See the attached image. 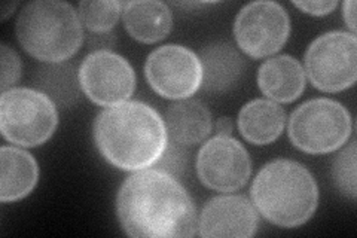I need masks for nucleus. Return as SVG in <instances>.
<instances>
[{
	"label": "nucleus",
	"mask_w": 357,
	"mask_h": 238,
	"mask_svg": "<svg viewBox=\"0 0 357 238\" xmlns=\"http://www.w3.org/2000/svg\"><path fill=\"white\" fill-rule=\"evenodd\" d=\"M122 230L136 238H188L198 231L194 200L177 177L160 168L127 177L116 197Z\"/></svg>",
	"instance_id": "f257e3e1"
},
{
	"label": "nucleus",
	"mask_w": 357,
	"mask_h": 238,
	"mask_svg": "<svg viewBox=\"0 0 357 238\" xmlns=\"http://www.w3.org/2000/svg\"><path fill=\"white\" fill-rule=\"evenodd\" d=\"M93 135L105 160L127 172H140L155 165L170 142L160 113L137 100L122 101L100 112Z\"/></svg>",
	"instance_id": "f03ea898"
},
{
	"label": "nucleus",
	"mask_w": 357,
	"mask_h": 238,
	"mask_svg": "<svg viewBox=\"0 0 357 238\" xmlns=\"http://www.w3.org/2000/svg\"><path fill=\"white\" fill-rule=\"evenodd\" d=\"M252 202L268 222L280 228H296L316 213L319 186L305 165L292 160H274L255 177Z\"/></svg>",
	"instance_id": "7ed1b4c3"
},
{
	"label": "nucleus",
	"mask_w": 357,
	"mask_h": 238,
	"mask_svg": "<svg viewBox=\"0 0 357 238\" xmlns=\"http://www.w3.org/2000/svg\"><path fill=\"white\" fill-rule=\"evenodd\" d=\"M17 38L36 60L64 63L79 51L84 29L75 8L60 0L27 3L17 20Z\"/></svg>",
	"instance_id": "20e7f679"
},
{
	"label": "nucleus",
	"mask_w": 357,
	"mask_h": 238,
	"mask_svg": "<svg viewBox=\"0 0 357 238\" xmlns=\"http://www.w3.org/2000/svg\"><path fill=\"white\" fill-rule=\"evenodd\" d=\"M57 126V106L39 89L10 88L2 93L0 130L8 142L36 147L52 137Z\"/></svg>",
	"instance_id": "39448f33"
},
{
	"label": "nucleus",
	"mask_w": 357,
	"mask_h": 238,
	"mask_svg": "<svg viewBox=\"0 0 357 238\" xmlns=\"http://www.w3.org/2000/svg\"><path fill=\"white\" fill-rule=\"evenodd\" d=\"M347 107L332 98H312L294 110L289 119V139L298 149L312 155L340 149L351 135Z\"/></svg>",
	"instance_id": "423d86ee"
},
{
	"label": "nucleus",
	"mask_w": 357,
	"mask_h": 238,
	"mask_svg": "<svg viewBox=\"0 0 357 238\" xmlns=\"http://www.w3.org/2000/svg\"><path fill=\"white\" fill-rule=\"evenodd\" d=\"M305 75L320 91L340 93L357 79V39L347 31L319 36L305 52Z\"/></svg>",
	"instance_id": "0eeeda50"
},
{
	"label": "nucleus",
	"mask_w": 357,
	"mask_h": 238,
	"mask_svg": "<svg viewBox=\"0 0 357 238\" xmlns=\"http://www.w3.org/2000/svg\"><path fill=\"white\" fill-rule=\"evenodd\" d=\"M144 75L161 97L183 100L195 94L203 84V64L192 50L170 43L149 54Z\"/></svg>",
	"instance_id": "6e6552de"
},
{
	"label": "nucleus",
	"mask_w": 357,
	"mask_h": 238,
	"mask_svg": "<svg viewBox=\"0 0 357 238\" xmlns=\"http://www.w3.org/2000/svg\"><path fill=\"white\" fill-rule=\"evenodd\" d=\"M290 33V18L277 2L259 0L245 5L234 22V36L243 52L264 59L280 51Z\"/></svg>",
	"instance_id": "1a4fd4ad"
},
{
	"label": "nucleus",
	"mask_w": 357,
	"mask_h": 238,
	"mask_svg": "<svg viewBox=\"0 0 357 238\" xmlns=\"http://www.w3.org/2000/svg\"><path fill=\"white\" fill-rule=\"evenodd\" d=\"M77 76L85 96L98 106L109 107L127 101L136 89L132 66L124 57L109 50L88 54Z\"/></svg>",
	"instance_id": "9d476101"
},
{
	"label": "nucleus",
	"mask_w": 357,
	"mask_h": 238,
	"mask_svg": "<svg viewBox=\"0 0 357 238\" xmlns=\"http://www.w3.org/2000/svg\"><path fill=\"white\" fill-rule=\"evenodd\" d=\"M201 184L219 192L241 189L252 174L250 155L231 135H215L201 147L197 156Z\"/></svg>",
	"instance_id": "9b49d317"
},
{
	"label": "nucleus",
	"mask_w": 357,
	"mask_h": 238,
	"mask_svg": "<svg viewBox=\"0 0 357 238\" xmlns=\"http://www.w3.org/2000/svg\"><path fill=\"white\" fill-rule=\"evenodd\" d=\"M259 213L244 195H222L211 198L198 218V234L204 238L256 235Z\"/></svg>",
	"instance_id": "f8f14e48"
},
{
	"label": "nucleus",
	"mask_w": 357,
	"mask_h": 238,
	"mask_svg": "<svg viewBox=\"0 0 357 238\" xmlns=\"http://www.w3.org/2000/svg\"><path fill=\"white\" fill-rule=\"evenodd\" d=\"M258 85L275 103H292L304 93L305 70L292 55L271 57L259 67Z\"/></svg>",
	"instance_id": "ddd939ff"
},
{
	"label": "nucleus",
	"mask_w": 357,
	"mask_h": 238,
	"mask_svg": "<svg viewBox=\"0 0 357 238\" xmlns=\"http://www.w3.org/2000/svg\"><path fill=\"white\" fill-rule=\"evenodd\" d=\"M203 64V88L210 93H225L236 87L244 75L245 61L227 42H215L199 51Z\"/></svg>",
	"instance_id": "4468645a"
},
{
	"label": "nucleus",
	"mask_w": 357,
	"mask_h": 238,
	"mask_svg": "<svg viewBox=\"0 0 357 238\" xmlns=\"http://www.w3.org/2000/svg\"><path fill=\"white\" fill-rule=\"evenodd\" d=\"M39 165L30 152L14 146L0 149V201L15 202L36 188Z\"/></svg>",
	"instance_id": "2eb2a0df"
},
{
	"label": "nucleus",
	"mask_w": 357,
	"mask_h": 238,
	"mask_svg": "<svg viewBox=\"0 0 357 238\" xmlns=\"http://www.w3.org/2000/svg\"><path fill=\"white\" fill-rule=\"evenodd\" d=\"M122 20L130 36L142 43H155L165 39L173 27L170 6L158 0L126 2Z\"/></svg>",
	"instance_id": "dca6fc26"
},
{
	"label": "nucleus",
	"mask_w": 357,
	"mask_h": 238,
	"mask_svg": "<svg viewBox=\"0 0 357 238\" xmlns=\"http://www.w3.org/2000/svg\"><path fill=\"white\" fill-rule=\"evenodd\" d=\"M286 126L284 109L273 100L255 98L238 113V130L253 144H270L280 137Z\"/></svg>",
	"instance_id": "f3484780"
},
{
	"label": "nucleus",
	"mask_w": 357,
	"mask_h": 238,
	"mask_svg": "<svg viewBox=\"0 0 357 238\" xmlns=\"http://www.w3.org/2000/svg\"><path fill=\"white\" fill-rule=\"evenodd\" d=\"M167 130L178 144H198L208 137L213 119L207 106L199 100H177L167 110Z\"/></svg>",
	"instance_id": "a211bd4d"
},
{
	"label": "nucleus",
	"mask_w": 357,
	"mask_h": 238,
	"mask_svg": "<svg viewBox=\"0 0 357 238\" xmlns=\"http://www.w3.org/2000/svg\"><path fill=\"white\" fill-rule=\"evenodd\" d=\"M51 66L40 70L38 84L42 93L50 96L55 103L61 106H70L79 96L77 93V82L79 76H76L73 67L61 63H50Z\"/></svg>",
	"instance_id": "6ab92c4d"
},
{
	"label": "nucleus",
	"mask_w": 357,
	"mask_h": 238,
	"mask_svg": "<svg viewBox=\"0 0 357 238\" xmlns=\"http://www.w3.org/2000/svg\"><path fill=\"white\" fill-rule=\"evenodd\" d=\"M124 3L116 0H96V2H81L79 14L82 26H85L93 35H106L115 27Z\"/></svg>",
	"instance_id": "aec40b11"
},
{
	"label": "nucleus",
	"mask_w": 357,
	"mask_h": 238,
	"mask_svg": "<svg viewBox=\"0 0 357 238\" xmlns=\"http://www.w3.org/2000/svg\"><path fill=\"white\" fill-rule=\"evenodd\" d=\"M356 142L351 140L335 158L332 167L333 182L345 197L356 200Z\"/></svg>",
	"instance_id": "412c9836"
},
{
	"label": "nucleus",
	"mask_w": 357,
	"mask_h": 238,
	"mask_svg": "<svg viewBox=\"0 0 357 238\" xmlns=\"http://www.w3.org/2000/svg\"><path fill=\"white\" fill-rule=\"evenodd\" d=\"M0 63H2V81H0V88H2V93H5L8 89L14 88V85L18 82L22 67L20 55L5 43L0 47Z\"/></svg>",
	"instance_id": "4be33fe9"
},
{
	"label": "nucleus",
	"mask_w": 357,
	"mask_h": 238,
	"mask_svg": "<svg viewBox=\"0 0 357 238\" xmlns=\"http://www.w3.org/2000/svg\"><path fill=\"white\" fill-rule=\"evenodd\" d=\"M183 144H178L176 142H169V146L164 152V155L161 156V160L156 163L158 164L160 170H164V172L173 174L174 177L177 174H182L183 168H185V163H186V154L182 149Z\"/></svg>",
	"instance_id": "5701e85b"
},
{
	"label": "nucleus",
	"mask_w": 357,
	"mask_h": 238,
	"mask_svg": "<svg viewBox=\"0 0 357 238\" xmlns=\"http://www.w3.org/2000/svg\"><path fill=\"white\" fill-rule=\"evenodd\" d=\"M294 5L304 10L305 14H311V15H328L331 14L332 10L338 6L337 0H323V2H294Z\"/></svg>",
	"instance_id": "b1692460"
},
{
	"label": "nucleus",
	"mask_w": 357,
	"mask_h": 238,
	"mask_svg": "<svg viewBox=\"0 0 357 238\" xmlns=\"http://www.w3.org/2000/svg\"><path fill=\"white\" fill-rule=\"evenodd\" d=\"M342 18L345 24L351 30L350 33L356 35V2L354 0H347L342 3Z\"/></svg>",
	"instance_id": "393cba45"
},
{
	"label": "nucleus",
	"mask_w": 357,
	"mask_h": 238,
	"mask_svg": "<svg viewBox=\"0 0 357 238\" xmlns=\"http://www.w3.org/2000/svg\"><path fill=\"white\" fill-rule=\"evenodd\" d=\"M234 128V124L231 121V118H219L215 122V130H216V135H231Z\"/></svg>",
	"instance_id": "a878e982"
},
{
	"label": "nucleus",
	"mask_w": 357,
	"mask_h": 238,
	"mask_svg": "<svg viewBox=\"0 0 357 238\" xmlns=\"http://www.w3.org/2000/svg\"><path fill=\"white\" fill-rule=\"evenodd\" d=\"M17 6H18V3L17 2H9V3H3L2 5V20H6L10 14L14 13V10L17 9Z\"/></svg>",
	"instance_id": "bb28decb"
}]
</instances>
